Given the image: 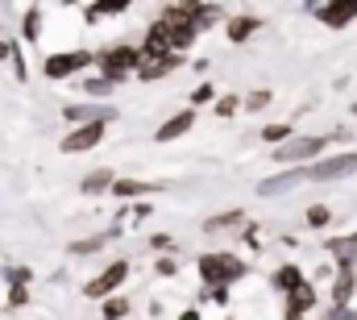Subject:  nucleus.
Returning a JSON list of instances; mask_svg holds the SVG:
<instances>
[{"label": "nucleus", "mask_w": 357, "mask_h": 320, "mask_svg": "<svg viewBox=\"0 0 357 320\" xmlns=\"http://www.w3.org/2000/svg\"><path fill=\"white\" fill-rule=\"evenodd\" d=\"M245 267L237 262V258H229V254H208L204 262H200V275H204V283H212V287H220V283H229V279H237Z\"/></svg>", "instance_id": "1"}, {"label": "nucleus", "mask_w": 357, "mask_h": 320, "mask_svg": "<svg viewBox=\"0 0 357 320\" xmlns=\"http://www.w3.org/2000/svg\"><path fill=\"white\" fill-rule=\"evenodd\" d=\"M137 54H141V50H133V46H116V50H108V54L100 58L104 79H125V75L137 67Z\"/></svg>", "instance_id": "2"}, {"label": "nucleus", "mask_w": 357, "mask_h": 320, "mask_svg": "<svg viewBox=\"0 0 357 320\" xmlns=\"http://www.w3.org/2000/svg\"><path fill=\"white\" fill-rule=\"evenodd\" d=\"M357 171V154H333L316 167H308V179H341V175H354Z\"/></svg>", "instance_id": "3"}, {"label": "nucleus", "mask_w": 357, "mask_h": 320, "mask_svg": "<svg viewBox=\"0 0 357 320\" xmlns=\"http://www.w3.org/2000/svg\"><path fill=\"white\" fill-rule=\"evenodd\" d=\"M92 62V54L87 50H71V54H50L46 58V75L50 79H62V75H75L79 67H87Z\"/></svg>", "instance_id": "4"}, {"label": "nucleus", "mask_w": 357, "mask_h": 320, "mask_svg": "<svg viewBox=\"0 0 357 320\" xmlns=\"http://www.w3.org/2000/svg\"><path fill=\"white\" fill-rule=\"evenodd\" d=\"M324 150V137H295V142H287L279 154H275V162H299V158H312V154H320Z\"/></svg>", "instance_id": "5"}, {"label": "nucleus", "mask_w": 357, "mask_h": 320, "mask_svg": "<svg viewBox=\"0 0 357 320\" xmlns=\"http://www.w3.org/2000/svg\"><path fill=\"white\" fill-rule=\"evenodd\" d=\"M100 137H104V125H79L75 133L62 137V150H67V154H75V150H92V146H100Z\"/></svg>", "instance_id": "6"}, {"label": "nucleus", "mask_w": 357, "mask_h": 320, "mask_svg": "<svg viewBox=\"0 0 357 320\" xmlns=\"http://www.w3.org/2000/svg\"><path fill=\"white\" fill-rule=\"evenodd\" d=\"M125 275H129V267H125V262H112V267H108L100 279H92V283H87V296H92V300L108 296L112 287H121V283H125Z\"/></svg>", "instance_id": "7"}, {"label": "nucleus", "mask_w": 357, "mask_h": 320, "mask_svg": "<svg viewBox=\"0 0 357 320\" xmlns=\"http://www.w3.org/2000/svg\"><path fill=\"white\" fill-rule=\"evenodd\" d=\"M304 179H308V171H283V175H275V179H262L258 196H283V192H291V187L304 183Z\"/></svg>", "instance_id": "8"}, {"label": "nucleus", "mask_w": 357, "mask_h": 320, "mask_svg": "<svg viewBox=\"0 0 357 320\" xmlns=\"http://www.w3.org/2000/svg\"><path fill=\"white\" fill-rule=\"evenodd\" d=\"M67 117H71V121H83V125H104V121H112L116 112L104 108V104H75V108H67Z\"/></svg>", "instance_id": "9"}, {"label": "nucleus", "mask_w": 357, "mask_h": 320, "mask_svg": "<svg viewBox=\"0 0 357 320\" xmlns=\"http://www.w3.org/2000/svg\"><path fill=\"white\" fill-rule=\"evenodd\" d=\"M320 17H324L333 29H341V25H349L357 17V0H349V4H329V8H320Z\"/></svg>", "instance_id": "10"}, {"label": "nucleus", "mask_w": 357, "mask_h": 320, "mask_svg": "<svg viewBox=\"0 0 357 320\" xmlns=\"http://www.w3.org/2000/svg\"><path fill=\"white\" fill-rule=\"evenodd\" d=\"M195 125V112H179V117H171L162 129H158V142H171V137H183L187 129Z\"/></svg>", "instance_id": "11"}, {"label": "nucleus", "mask_w": 357, "mask_h": 320, "mask_svg": "<svg viewBox=\"0 0 357 320\" xmlns=\"http://www.w3.org/2000/svg\"><path fill=\"white\" fill-rule=\"evenodd\" d=\"M329 254L341 258V267L357 262V237H333V242H329Z\"/></svg>", "instance_id": "12"}, {"label": "nucleus", "mask_w": 357, "mask_h": 320, "mask_svg": "<svg viewBox=\"0 0 357 320\" xmlns=\"http://www.w3.org/2000/svg\"><path fill=\"white\" fill-rule=\"evenodd\" d=\"M312 300H316V296H312V287H308V283H304V287H295V292H291V320H299L304 308H312Z\"/></svg>", "instance_id": "13"}, {"label": "nucleus", "mask_w": 357, "mask_h": 320, "mask_svg": "<svg viewBox=\"0 0 357 320\" xmlns=\"http://www.w3.org/2000/svg\"><path fill=\"white\" fill-rule=\"evenodd\" d=\"M254 29H258V21H254V17H237V21L229 25V37H233V42H245Z\"/></svg>", "instance_id": "14"}, {"label": "nucleus", "mask_w": 357, "mask_h": 320, "mask_svg": "<svg viewBox=\"0 0 357 320\" xmlns=\"http://www.w3.org/2000/svg\"><path fill=\"white\" fill-rule=\"evenodd\" d=\"M112 192L116 196H141V192H158L154 183H137V179H121V183H112Z\"/></svg>", "instance_id": "15"}, {"label": "nucleus", "mask_w": 357, "mask_h": 320, "mask_svg": "<svg viewBox=\"0 0 357 320\" xmlns=\"http://www.w3.org/2000/svg\"><path fill=\"white\" fill-rule=\"evenodd\" d=\"M108 183H112V175H108V171H96V175L83 179V192H104Z\"/></svg>", "instance_id": "16"}, {"label": "nucleus", "mask_w": 357, "mask_h": 320, "mask_svg": "<svg viewBox=\"0 0 357 320\" xmlns=\"http://www.w3.org/2000/svg\"><path fill=\"white\" fill-rule=\"evenodd\" d=\"M108 237H112V233H100V237H87V242H75L71 250H75V254H92V250H100V246H104Z\"/></svg>", "instance_id": "17"}, {"label": "nucleus", "mask_w": 357, "mask_h": 320, "mask_svg": "<svg viewBox=\"0 0 357 320\" xmlns=\"http://www.w3.org/2000/svg\"><path fill=\"white\" fill-rule=\"evenodd\" d=\"M279 287H291V292H295V287H304L299 271H295V267H283V271H279Z\"/></svg>", "instance_id": "18"}, {"label": "nucleus", "mask_w": 357, "mask_h": 320, "mask_svg": "<svg viewBox=\"0 0 357 320\" xmlns=\"http://www.w3.org/2000/svg\"><path fill=\"white\" fill-rule=\"evenodd\" d=\"M241 221V212H229V217H212L208 221V233H220V229H229V225H237Z\"/></svg>", "instance_id": "19"}, {"label": "nucleus", "mask_w": 357, "mask_h": 320, "mask_svg": "<svg viewBox=\"0 0 357 320\" xmlns=\"http://www.w3.org/2000/svg\"><path fill=\"white\" fill-rule=\"evenodd\" d=\"M125 308H129V300H108V304H104V317L121 320V317H125Z\"/></svg>", "instance_id": "20"}, {"label": "nucleus", "mask_w": 357, "mask_h": 320, "mask_svg": "<svg viewBox=\"0 0 357 320\" xmlns=\"http://www.w3.org/2000/svg\"><path fill=\"white\" fill-rule=\"evenodd\" d=\"M37 17H42V12H37V8H29V12H25V29H21V33H25V37H29V42H33V37H37Z\"/></svg>", "instance_id": "21"}, {"label": "nucleus", "mask_w": 357, "mask_h": 320, "mask_svg": "<svg viewBox=\"0 0 357 320\" xmlns=\"http://www.w3.org/2000/svg\"><path fill=\"white\" fill-rule=\"evenodd\" d=\"M308 225H329V208H308Z\"/></svg>", "instance_id": "22"}, {"label": "nucleus", "mask_w": 357, "mask_h": 320, "mask_svg": "<svg viewBox=\"0 0 357 320\" xmlns=\"http://www.w3.org/2000/svg\"><path fill=\"white\" fill-rule=\"evenodd\" d=\"M349 292H354V279H349V275H345V279H341V283H337V292H333V296H337V300H341V304H345V300H349Z\"/></svg>", "instance_id": "23"}, {"label": "nucleus", "mask_w": 357, "mask_h": 320, "mask_svg": "<svg viewBox=\"0 0 357 320\" xmlns=\"http://www.w3.org/2000/svg\"><path fill=\"white\" fill-rule=\"evenodd\" d=\"M262 133H266V137H270V142H283V137H287V133H291V129H287V125H270V129H262Z\"/></svg>", "instance_id": "24"}, {"label": "nucleus", "mask_w": 357, "mask_h": 320, "mask_svg": "<svg viewBox=\"0 0 357 320\" xmlns=\"http://www.w3.org/2000/svg\"><path fill=\"white\" fill-rule=\"evenodd\" d=\"M87 92H92V96H104V92H108V79H92Z\"/></svg>", "instance_id": "25"}, {"label": "nucleus", "mask_w": 357, "mask_h": 320, "mask_svg": "<svg viewBox=\"0 0 357 320\" xmlns=\"http://www.w3.org/2000/svg\"><path fill=\"white\" fill-rule=\"evenodd\" d=\"M208 100H212V87H208V83H204V87H195V104H208Z\"/></svg>", "instance_id": "26"}, {"label": "nucleus", "mask_w": 357, "mask_h": 320, "mask_svg": "<svg viewBox=\"0 0 357 320\" xmlns=\"http://www.w3.org/2000/svg\"><path fill=\"white\" fill-rule=\"evenodd\" d=\"M262 104H270V92H258V96H250V108H262Z\"/></svg>", "instance_id": "27"}, {"label": "nucleus", "mask_w": 357, "mask_h": 320, "mask_svg": "<svg viewBox=\"0 0 357 320\" xmlns=\"http://www.w3.org/2000/svg\"><path fill=\"white\" fill-rule=\"evenodd\" d=\"M179 320H200V312H183Z\"/></svg>", "instance_id": "28"}]
</instances>
